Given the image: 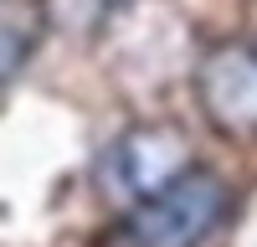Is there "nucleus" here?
<instances>
[{
	"label": "nucleus",
	"instance_id": "nucleus-1",
	"mask_svg": "<svg viewBox=\"0 0 257 247\" xmlns=\"http://www.w3.org/2000/svg\"><path fill=\"white\" fill-rule=\"evenodd\" d=\"M226 211L231 185L206 165H190L144 201H134L128 211H118L113 247H201L226 221Z\"/></svg>",
	"mask_w": 257,
	"mask_h": 247
},
{
	"label": "nucleus",
	"instance_id": "nucleus-2",
	"mask_svg": "<svg viewBox=\"0 0 257 247\" xmlns=\"http://www.w3.org/2000/svg\"><path fill=\"white\" fill-rule=\"evenodd\" d=\"M190 155L196 150H190V134L180 124H134L103 144V155L93 160V185L113 211H128L149 191H160L165 180L190 170L196 165Z\"/></svg>",
	"mask_w": 257,
	"mask_h": 247
},
{
	"label": "nucleus",
	"instance_id": "nucleus-3",
	"mask_svg": "<svg viewBox=\"0 0 257 247\" xmlns=\"http://www.w3.org/2000/svg\"><path fill=\"white\" fill-rule=\"evenodd\" d=\"M196 108L231 144H257V31L221 36L201 52L196 72Z\"/></svg>",
	"mask_w": 257,
	"mask_h": 247
},
{
	"label": "nucleus",
	"instance_id": "nucleus-4",
	"mask_svg": "<svg viewBox=\"0 0 257 247\" xmlns=\"http://www.w3.org/2000/svg\"><path fill=\"white\" fill-rule=\"evenodd\" d=\"M47 31H52L47 0H0V88L36 57Z\"/></svg>",
	"mask_w": 257,
	"mask_h": 247
},
{
	"label": "nucleus",
	"instance_id": "nucleus-5",
	"mask_svg": "<svg viewBox=\"0 0 257 247\" xmlns=\"http://www.w3.org/2000/svg\"><path fill=\"white\" fill-rule=\"evenodd\" d=\"M123 6H134V0H47V16H52V26L62 31H98V26H108V21L123 11Z\"/></svg>",
	"mask_w": 257,
	"mask_h": 247
}]
</instances>
